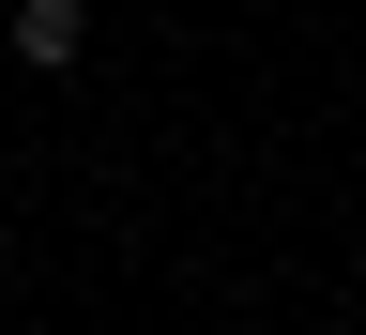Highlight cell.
<instances>
[{
    "label": "cell",
    "instance_id": "6da1fadb",
    "mask_svg": "<svg viewBox=\"0 0 366 335\" xmlns=\"http://www.w3.org/2000/svg\"><path fill=\"white\" fill-rule=\"evenodd\" d=\"M76 46H92V16H76V0H16V61H46V76H61Z\"/></svg>",
    "mask_w": 366,
    "mask_h": 335
}]
</instances>
